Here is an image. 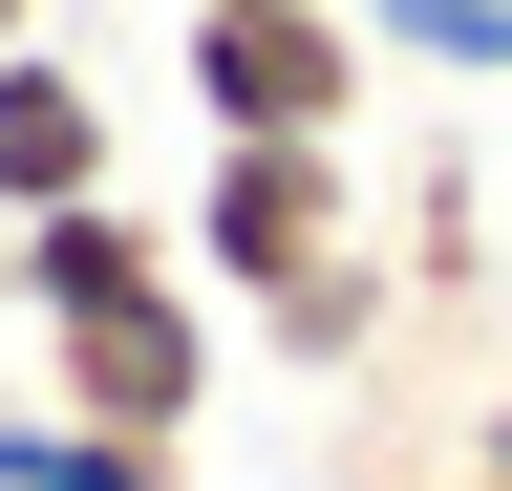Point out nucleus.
Returning a JSON list of instances; mask_svg holds the SVG:
<instances>
[{
	"instance_id": "1",
	"label": "nucleus",
	"mask_w": 512,
	"mask_h": 491,
	"mask_svg": "<svg viewBox=\"0 0 512 491\" xmlns=\"http://www.w3.org/2000/svg\"><path fill=\"white\" fill-rule=\"evenodd\" d=\"M171 235H192V278H214V321H256L278 385H363V342L406 321V278H384V171L363 150H214Z\"/></svg>"
},
{
	"instance_id": "2",
	"label": "nucleus",
	"mask_w": 512,
	"mask_h": 491,
	"mask_svg": "<svg viewBox=\"0 0 512 491\" xmlns=\"http://www.w3.org/2000/svg\"><path fill=\"white\" fill-rule=\"evenodd\" d=\"M171 65H192V129H214V150H363V107H384L363 0H256V22L192 0Z\"/></svg>"
},
{
	"instance_id": "3",
	"label": "nucleus",
	"mask_w": 512,
	"mask_h": 491,
	"mask_svg": "<svg viewBox=\"0 0 512 491\" xmlns=\"http://www.w3.org/2000/svg\"><path fill=\"white\" fill-rule=\"evenodd\" d=\"M235 385V321H214V278H128V299H64L43 321V406L64 427H128V449H192Z\"/></svg>"
},
{
	"instance_id": "4",
	"label": "nucleus",
	"mask_w": 512,
	"mask_h": 491,
	"mask_svg": "<svg viewBox=\"0 0 512 491\" xmlns=\"http://www.w3.org/2000/svg\"><path fill=\"white\" fill-rule=\"evenodd\" d=\"M107 193V86L86 43H0V235L22 214H86Z\"/></svg>"
},
{
	"instance_id": "5",
	"label": "nucleus",
	"mask_w": 512,
	"mask_h": 491,
	"mask_svg": "<svg viewBox=\"0 0 512 491\" xmlns=\"http://www.w3.org/2000/svg\"><path fill=\"white\" fill-rule=\"evenodd\" d=\"M384 278H406V299H491V193H470V150H406V171H384Z\"/></svg>"
},
{
	"instance_id": "6",
	"label": "nucleus",
	"mask_w": 512,
	"mask_h": 491,
	"mask_svg": "<svg viewBox=\"0 0 512 491\" xmlns=\"http://www.w3.org/2000/svg\"><path fill=\"white\" fill-rule=\"evenodd\" d=\"M0 491H192V449H128V427H64V406H0Z\"/></svg>"
},
{
	"instance_id": "7",
	"label": "nucleus",
	"mask_w": 512,
	"mask_h": 491,
	"mask_svg": "<svg viewBox=\"0 0 512 491\" xmlns=\"http://www.w3.org/2000/svg\"><path fill=\"white\" fill-rule=\"evenodd\" d=\"M384 86H512V0H363Z\"/></svg>"
},
{
	"instance_id": "8",
	"label": "nucleus",
	"mask_w": 512,
	"mask_h": 491,
	"mask_svg": "<svg viewBox=\"0 0 512 491\" xmlns=\"http://www.w3.org/2000/svg\"><path fill=\"white\" fill-rule=\"evenodd\" d=\"M448 491H512V363L470 385V427H448Z\"/></svg>"
},
{
	"instance_id": "9",
	"label": "nucleus",
	"mask_w": 512,
	"mask_h": 491,
	"mask_svg": "<svg viewBox=\"0 0 512 491\" xmlns=\"http://www.w3.org/2000/svg\"><path fill=\"white\" fill-rule=\"evenodd\" d=\"M0 43H43V0H0Z\"/></svg>"
},
{
	"instance_id": "10",
	"label": "nucleus",
	"mask_w": 512,
	"mask_h": 491,
	"mask_svg": "<svg viewBox=\"0 0 512 491\" xmlns=\"http://www.w3.org/2000/svg\"><path fill=\"white\" fill-rule=\"evenodd\" d=\"M235 22H256V0H235Z\"/></svg>"
}]
</instances>
